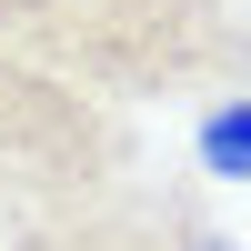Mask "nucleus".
<instances>
[{"instance_id": "20e7f679", "label": "nucleus", "mask_w": 251, "mask_h": 251, "mask_svg": "<svg viewBox=\"0 0 251 251\" xmlns=\"http://www.w3.org/2000/svg\"><path fill=\"white\" fill-rule=\"evenodd\" d=\"M201 171L211 181H251V91L201 111Z\"/></svg>"}, {"instance_id": "39448f33", "label": "nucleus", "mask_w": 251, "mask_h": 251, "mask_svg": "<svg viewBox=\"0 0 251 251\" xmlns=\"http://www.w3.org/2000/svg\"><path fill=\"white\" fill-rule=\"evenodd\" d=\"M191 251H231V241H221V231H211V221H201V231H191Z\"/></svg>"}, {"instance_id": "f257e3e1", "label": "nucleus", "mask_w": 251, "mask_h": 251, "mask_svg": "<svg viewBox=\"0 0 251 251\" xmlns=\"http://www.w3.org/2000/svg\"><path fill=\"white\" fill-rule=\"evenodd\" d=\"M0 40L121 111L251 91V0H0Z\"/></svg>"}, {"instance_id": "f03ea898", "label": "nucleus", "mask_w": 251, "mask_h": 251, "mask_svg": "<svg viewBox=\"0 0 251 251\" xmlns=\"http://www.w3.org/2000/svg\"><path fill=\"white\" fill-rule=\"evenodd\" d=\"M141 181V131L121 100L40 71L30 50L0 40V231L60 221L80 201Z\"/></svg>"}, {"instance_id": "7ed1b4c3", "label": "nucleus", "mask_w": 251, "mask_h": 251, "mask_svg": "<svg viewBox=\"0 0 251 251\" xmlns=\"http://www.w3.org/2000/svg\"><path fill=\"white\" fill-rule=\"evenodd\" d=\"M201 211L191 191H151V181H121V191L80 201L60 221H30V231H0V251H191Z\"/></svg>"}]
</instances>
